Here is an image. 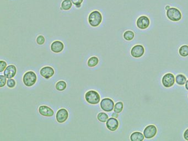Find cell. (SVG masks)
I'll return each instance as SVG.
<instances>
[{
	"label": "cell",
	"mask_w": 188,
	"mask_h": 141,
	"mask_svg": "<svg viewBox=\"0 0 188 141\" xmlns=\"http://www.w3.org/2000/svg\"><path fill=\"white\" fill-rule=\"evenodd\" d=\"M102 14L98 11H94L89 14L88 22L93 27H97L100 25L102 21Z\"/></svg>",
	"instance_id": "cell-1"
},
{
	"label": "cell",
	"mask_w": 188,
	"mask_h": 141,
	"mask_svg": "<svg viewBox=\"0 0 188 141\" xmlns=\"http://www.w3.org/2000/svg\"><path fill=\"white\" fill-rule=\"evenodd\" d=\"M37 80V77L33 71L26 72L23 75V81L27 87H32L34 85Z\"/></svg>",
	"instance_id": "cell-2"
},
{
	"label": "cell",
	"mask_w": 188,
	"mask_h": 141,
	"mask_svg": "<svg viewBox=\"0 0 188 141\" xmlns=\"http://www.w3.org/2000/svg\"><path fill=\"white\" fill-rule=\"evenodd\" d=\"M86 101L92 105L99 103L100 101V97L99 93L95 91H89L85 94Z\"/></svg>",
	"instance_id": "cell-3"
},
{
	"label": "cell",
	"mask_w": 188,
	"mask_h": 141,
	"mask_svg": "<svg viewBox=\"0 0 188 141\" xmlns=\"http://www.w3.org/2000/svg\"><path fill=\"white\" fill-rule=\"evenodd\" d=\"M167 16L168 19L173 22H178L182 18V13L175 8H170L167 10Z\"/></svg>",
	"instance_id": "cell-4"
},
{
	"label": "cell",
	"mask_w": 188,
	"mask_h": 141,
	"mask_svg": "<svg viewBox=\"0 0 188 141\" xmlns=\"http://www.w3.org/2000/svg\"><path fill=\"white\" fill-rule=\"evenodd\" d=\"M114 102L110 98H104L100 102V107L103 111L106 112H110L114 107Z\"/></svg>",
	"instance_id": "cell-5"
},
{
	"label": "cell",
	"mask_w": 188,
	"mask_h": 141,
	"mask_svg": "<svg viewBox=\"0 0 188 141\" xmlns=\"http://www.w3.org/2000/svg\"><path fill=\"white\" fill-rule=\"evenodd\" d=\"M175 82V79L174 75L170 73H167L165 75H163L162 79V85L166 88H170L172 87L173 85H174Z\"/></svg>",
	"instance_id": "cell-6"
},
{
	"label": "cell",
	"mask_w": 188,
	"mask_h": 141,
	"mask_svg": "<svg viewBox=\"0 0 188 141\" xmlns=\"http://www.w3.org/2000/svg\"><path fill=\"white\" fill-rule=\"evenodd\" d=\"M157 127L153 125L147 126L144 131V135L145 138L150 139L153 138L157 134Z\"/></svg>",
	"instance_id": "cell-7"
},
{
	"label": "cell",
	"mask_w": 188,
	"mask_h": 141,
	"mask_svg": "<svg viewBox=\"0 0 188 141\" xmlns=\"http://www.w3.org/2000/svg\"><path fill=\"white\" fill-rule=\"evenodd\" d=\"M145 53V49L141 45H136L132 48L131 55L135 58H140Z\"/></svg>",
	"instance_id": "cell-8"
},
{
	"label": "cell",
	"mask_w": 188,
	"mask_h": 141,
	"mask_svg": "<svg viewBox=\"0 0 188 141\" xmlns=\"http://www.w3.org/2000/svg\"><path fill=\"white\" fill-rule=\"evenodd\" d=\"M150 24V19L147 17L145 16L140 17L137 19L136 22L137 27L141 29H145L149 27Z\"/></svg>",
	"instance_id": "cell-9"
},
{
	"label": "cell",
	"mask_w": 188,
	"mask_h": 141,
	"mask_svg": "<svg viewBox=\"0 0 188 141\" xmlns=\"http://www.w3.org/2000/svg\"><path fill=\"white\" fill-rule=\"evenodd\" d=\"M69 117V113L65 109H61L59 110L56 115V120L59 123H64L65 122Z\"/></svg>",
	"instance_id": "cell-10"
},
{
	"label": "cell",
	"mask_w": 188,
	"mask_h": 141,
	"mask_svg": "<svg viewBox=\"0 0 188 141\" xmlns=\"http://www.w3.org/2000/svg\"><path fill=\"white\" fill-rule=\"evenodd\" d=\"M54 69L50 66H45L40 69V73L43 77L49 79L51 78L54 75Z\"/></svg>",
	"instance_id": "cell-11"
},
{
	"label": "cell",
	"mask_w": 188,
	"mask_h": 141,
	"mask_svg": "<svg viewBox=\"0 0 188 141\" xmlns=\"http://www.w3.org/2000/svg\"><path fill=\"white\" fill-rule=\"evenodd\" d=\"M106 126L107 129L111 131H115L119 127V122L116 118L115 117H111L109 118L107 121Z\"/></svg>",
	"instance_id": "cell-12"
},
{
	"label": "cell",
	"mask_w": 188,
	"mask_h": 141,
	"mask_svg": "<svg viewBox=\"0 0 188 141\" xmlns=\"http://www.w3.org/2000/svg\"><path fill=\"white\" fill-rule=\"evenodd\" d=\"M17 73V69L16 66L13 65H11L7 66L4 71V75L6 77L7 79H10L13 78Z\"/></svg>",
	"instance_id": "cell-13"
},
{
	"label": "cell",
	"mask_w": 188,
	"mask_h": 141,
	"mask_svg": "<svg viewBox=\"0 0 188 141\" xmlns=\"http://www.w3.org/2000/svg\"><path fill=\"white\" fill-rule=\"evenodd\" d=\"M39 113L42 116L51 117L54 114L53 110L46 105H42L39 107Z\"/></svg>",
	"instance_id": "cell-14"
},
{
	"label": "cell",
	"mask_w": 188,
	"mask_h": 141,
	"mask_svg": "<svg viewBox=\"0 0 188 141\" xmlns=\"http://www.w3.org/2000/svg\"><path fill=\"white\" fill-rule=\"evenodd\" d=\"M64 45L60 41H55L51 45V50L55 53H59L64 50Z\"/></svg>",
	"instance_id": "cell-15"
},
{
	"label": "cell",
	"mask_w": 188,
	"mask_h": 141,
	"mask_svg": "<svg viewBox=\"0 0 188 141\" xmlns=\"http://www.w3.org/2000/svg\"><path fill=\"white\" fill-rule=\"evenodd\" d=\"M144 134L141 133L140 132H135L130 136L131 141H144Z\"/></svg>",
	"instance_id": "cell-16"
},
{
	"label": "cell",
	"mask_w": 188,
	"mask_h": 141,
	"mask_svg": "<svg viewBox=\"0 0 188 141\" xmlns=\"http://www.w3.org/2000/svg\"><path fill=\"white\" fill-rule=\"evenodd\" d=\"M186 78L185 75H182V74H179L176 76L175 77V82L178 85H185L186 82Z\"/></svg>",
	"instance_id": "cell-17"
},
{
	"label": "cell",
	"mask_w": 188,
	"mask_h": 141,
	"mask_svg": "<svg viewBox=\"0 0 188 141\" xmlns=\"http://www.w3.org/2000/svg\"><path fill=\"white\" fill-rule=\"evenodd\" d=\"M98 62H99L98 58L96 56H93L89 58V60H88L87 65H88V67H93L97 66Z\"/></svg>",
	"instance_id": "cell-18"
},
{
	"label": "cell",
	"mask_w": 188,
	"mask_h": 141,
	"mask_svg": "<svg viewBox=\"0 0 188 141\" xmlns=\"http://www.w3.org/2000/svg\"><path fill=\"white\" fill-rule=\"evenodd\" d=\"M72 4L71 0H64L61 3V9L68 11L72 7Z\"/></svg>",
	"instance_id": "cell-19"
},
{
	"label": "cell",
	"mask_w": 188,
	"mask_h": 141,
	"mask_svg": "<svg viewBox=\"0 0 188 141\" xmlns=\"http://www.w3.org/2000/svg\"><path fill=\"white\" fill-rule=\"evenodd\" d=\"M179 53L182 57H186L188 56V46L186 45H183L180 47L179 50Z\"/></svg>",
	"instance_id": "cell-20"
},
{
	"label": "cell",
	"mask_w": 188,
	"mask_h": 141,
	"mask_svg": "<svg viewBox=\"0 0 188 141\" xmlns=\"http://www.w3.org/2000/svg\"><path fill=\"white\" fill-rule=\"evenodd\" d=\"M66 83L64 81H60L56 84V89L59 91H63L66 88Z\"/></svg>",
	"instance_id": "cell-21"
},
{
	"label": "cell",
	"mask_w": 188,
	"mask_h": 141,
	"mask_svg": "<svg viewBox=\"0 0 188 141\" xmlns=\"http://www.w3.org/2000/svg\"><path fill=\"white\" fill-rule=\"evenodd\" d=\"M124 108V104L123 103V102L121 101H119L115 104L114 107V112L116 113H120L123 110Z\"/></svg>",
	"instance_id": "cell-22"
},
{
	"label": "cell",
	"mask_w": 188,
	"mask_h": 141,
	"mask_svg": "<svg viewBox=\"0 0 188 141\" xmlns=\"http://www.w3.org/2000/svg\"><path fill=\"white\" fill-rule=\"evenodd\" d=\"M134 37H135L134 33L131 30L125 31L124 34V38L126 40H132L134 39Z\"/></svg>",
	"instance_id": "cell-23"
},
{
	"label": "cell",
	"mask_w": 188,
	"mask_h": 141,
	"mask_svg": "<svg viewBox=\"0 0 188 141\" xmlns=\"http://www.w3.org/2000/svg\"><path fill=\"white\" fill-rule=\"evenodd\" d=\"M97 119L100 122H105L108 119V115L105 113H100L97 115Z\"/></svg>",
	"instance_id": "cell-24"
},
{
	"label": "cell",
	"mask_w": 188,
	"mask_h": 141,
	"mask_svg": "<svg viewBox=\"0 0 188 141\" xmlns=\"http://www.w3.org/2000/svg\"><path fill=\"white\" fill-rule=\"evenodd\" d=\"M7 85L10 88H13L16 85V81L13 79H8L7 81Z\"/></svg>",
	"instance_id": "cell-25"
},
{
	"label": "cell",
	"mask_w": 188,
	"mask_h": 141,
	"mask_svg": "<svg viewBox=\"0 0 188 141\" xmlns=\"http://www.w3.org/2000/svg\"><path fill=\"white\" fill-rule=\"evenodd\" d=\"M7 78L6 76L3 75H0V87L2 88L6 85Z\"/></svg>",
	"instance_id": "cell-26"
},
{
	"label": "cell",
	"mask_w": 188,
	"mask_h": 141,
	"mask_svg": "<svg viewBox=\"0 0 188 141\" xmlns=\"http://www.w3.org/2000/svg\"><path fill=\"white\" fill-rule=\"evenodd\" d=\"M45 41V39L43 35H39L37 38V43L39 45H43L44 44Z\"/></svg>",
	"instance_id": "cell-27"
},
{
	"label": "cell",
	"mask_w": 188,
	"mask_h": 141,
	"mask_svg": "<svg viewBox=\"0 0 188 141\" xmlns=\"http://www.w3.org/2000/svg\"><path fill=\"white\" fill-rule=\"evenodd\" d=\"M7 67V63L2 61V60H1L0 61V72H2L5 71V69Z\"/></svg>",
	"instance_id": "cell-28"
},
{
	"label": "cell",
	"mask_w": 188,
	"mask_h": 141,
	"mask_svg": "<svg viewBox=\"0 0 188 141\" xmlns=\"http://www.w3.org/2000/svg\"><path fill=\"white\" fill-rule=\"evenodd\" d=\"M83 0H71L72 2L76 6L77 5H81V3L83 2Z\"/></svg>",
	"instance_id": "cell-29"
},
{
	"label": "cell",
	"mask_w": 188,
	"mask_h": 141,
	"mask_svg": "<svg viewBox=\"0 0 188 141\" xmlns=\"http://www.w3.org/2000/svg\"><path fill=\"white\" fill-rule=\"evenodd\" d=\"M184 138H185L186 141H188V129L186 130V131L184 133Z\"/></svg>",
	"instance_id": "cell-30"
},
{
	"label": "cell",
	"mask_w": 188,
	"mask_h": 141,
	"mask_svg": "<svg viewBox=\"0 0 188 141\" xmlns=\"http://www.w3.org/2000/svg\"><path fill=\"white\" fill-rule=\"evenodd\" d=\"M112 116L113 117H115V118H118V113H115L114 112V113L112 114Z\"/></svg>",
	"instance_id": "cell-31"
},
{
	"label": "cell",
	"mask_w": 188,
	"mask_h": 141,
	"mask_svg": "<svg viewBox=\"0 0 188 141\" xmlns=\"http://www.w3.org/2000/svg\"><path fill=\"white\" fill-rule=\"evenodd\" d=\"M185 88H186V89L188 91V81H186V83H185Z\"/></svg>",
	"instance_id": "cell-32"
},
{
	"label": "cell",
	"mask_w": 188,
	"mask_h": 141,
	"mask_svg": "<svg viewBox=\"0 0 188 141\" xmlns=\"http://www.w3.org/2000/svg\"><path fill=\"white\" fill-rule=\"evenodd\" d=\"M170 8V6H168V5H167V6L166 7V10H168V9H169V8Z\"/></svg>",
	"instance_id": "cell-33"
},
{
	"label": "cell",
	"mask_w": 188,
	"mask_h": 141,
	"mask_svg": "<svg viewBox=\"0 0 188 141\" xmlns=\"http://www.w3.org/2000/svg\"><path fill=\"white\" fill-rule=\"evenodd\" d=\"M81 6V5H77L76 7L77 8H80V7Z\"/></svg>",
	"instance_id": "cell-34"
}]
</instances>
